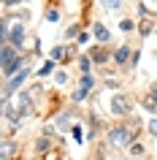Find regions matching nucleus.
<instances>
[{"instance_id": "f257e3e1", "label": "nucleus", "mask_w": 157, "mask_h": 160, "mask_svg": "<svg viewBox=\"0 0 157 160\" xmlns=\"http://www.w3.org/2000/svg\"><path fill=\"white\" fill-rule=\"evenodd\" d=\"M22 68V57L17 54V46L3 43V73L6 76H17Z\"/></svg>"}, {"instance_id": "f03ea898", "label": "nucleus", "mask_w": 157, "mask_h": 160, "mask_svg": "<svg viewBox=\"0 0 157 160\" xmlns=\"http://www.w3.org/2000/svg\"><path fill=\"white\" fill-rule=\"evenodd\" d=\"M27 76H30V71H27V68H22V71H19V73L14 76V79H11L8 84H6V90H3V103H8L11 92H14V90H19V84H22V82H25Z\"/></svg>"}, {"instance_id": "7ed1b4c3", "label": "nucleus", "mask_w": 157, "mask_h": 160, "mask_svg": "<svg viewBox=\"0 0 157 160\" xmlns=\"http://www.w3.org/2000/svg\"><path fill=\"white\" fill-rule=\"evenodd\" d=\"M111 111H114V114H119V117H122V114H127V111H130V98H127V95H122V92H116L114 98H111Z\"/></svg>"}, {"instance_id": "20e7f679", "label": "nucleus", "mask_w": 157, "mask_h": 160, "mask_svg": "<svg viewBox=\"0 0 157 160\" xmlns=\"http://www.w3.org/2000/svg\"><path fill=\"white\" fill-rule=\"evenodd\" d=\"M111 144H119V147H127V144L133 141V133L130 130H125V128H116V130H111Z\"/></svg>"}, {"instance_id": "39448f33", "label": "nucleus", "mask_w": 157, "mask_h": 160, "mask_svg": "<svg viewBox=\"0 0 157 160\" xmlns=\"http://www.w3.org/2000/svg\"><path fill=\"white\" fill-rule=\"evenodd\" d=\"M90 90H92V76L87 73V76L81 79V84H79V90L73 92V101H76V103H79V101H84V98L90 95Z\"/></svg>"}, {"instance_id": "423d86ee", "label": "nucleus", "mask_w": 157, "mask_h": 160, "mask_svg": "<svg viewBox=\"0 0 157 160\" xmlns=\"http://www.w3.org/2000/svg\"><path fill=\"white\" fill-rule=\"evenodd\" d=\"M8 38H11V46H22V41H25V25H14L11 27V33H8Z\"/></svg>"}, {"instance_id": "0eeeda50", "label": "nucleus", "mask_w": 157, "mask_h": 160, "mask_svg": "<svg viewBox=\"0 0 157 160\" xmlns=\"http://www.w3.org/2000/svg\"><path fill=\"white\" fill-rule=\"evenodd\" d=\"M19 117H27V114H30V111H33V103H30V95L27 92H22L19 95Z\"/></svg>"}, {"instance_id": "6e6552de", "label": "nucleus", "mask_w": 157, "mask_h": 160, "mask_svg": "<svg viewBox=\"0 0 157 160\" xmlns=\"http://www.w3.org/2000/svg\"><path fill=\"white\" fill-rule=\"evenodd\" d=\"M146 111H152V114H157V84H152V90H149V98H146Z\"/></svg>"}, {"instance_id": "1a4fd4ad", "label": "nucleus", "mask_w": 157, "mask_h": 160, "mask_svg": "<svg viewBox=\"0 0 157 160\" xmlns=\"http://www.w3.org/2000/svg\"><path fill=\"white\" fill-rule=\"evenodd\" d=\"M92 33H95V38H98V41H108V38H111V33H108L103 25H95V30H92Z\"/></svg>"}, {"instance_id": "9d476101", "label": "nucleus", "mask_w": 157, "mask_h": 160, "mask_svg": "<svg viewBox=\"0 0 157 160\" xmlns=\"http://www.w3.org/2000/svg\"><path fill=\"white\" fill-rule=\"evenodd\" d=\"M127 57H130V52H127V46H122V49L114 54V60H116V65H125L127 62Z\"/></svg>"}, {"instance_id": "9b49d317", "label": "nucleus", "mask_w": 157, "mask_h": 160, "mask_svg": "<svg viewBox=\"0 0 157 160\" xmlns=\"http://www.w3.org/2000/svg\"><path fill=\"white\" fill-rule=\"evenodd\" d=\"M92 60H95V62H106V60H108V54H106L103 49H95V52H92Z\"/></svg>"}, {"instance_id": "f8f14e48", "label": "nucleus", "mask_w": 157, "mask_h": 160, "mask_svg": "<svg viewBox=\"0 0 157 160\" xmlns=\"http://www.w3.org/2000/svg\"><path fill=\"white\" fill-rule=\"evenodd\" d=\"M90 65H92V57H81V62H79V68H81V73H84V76L90 73Z\"/></svg>"}, {"instance_id": "ddd939ff", "label": "nucleus", "mask_w": 157, "mask_h": 160, "mask_svg": "<svg viewBox=\"0 0 157 160\" xmlns=\"http://www.w3.org/2000/svg\"><path fill=\"white\" fill-rule=\"evenodd\" d=\"M52 71H54V62L49 60V62H43V65H41V71H38V73H41V76H49Z\"/></svg>"}, {"instance_id": "4468645a", "label": "nucleus", "mask_w": 157, "mask_h": 160, "mask_svg": "<svg viewBox=\"0 0 157 160\" xmlns=\"http://www.w3.org/2000/svg\"><path fill=\"white\" fill-rule=\"evenodd\" d=\"M133 27H135V25H133L130 19H122V22H119V30H122V33H130Z\"/></svg>"}, {"instance_id": "2eb2a0df", "label": "nucleus", "mask_w": 157, "mask_h": 160, "mask_svg": "<svg viewBox=\"0 0 157 160\" xmlns=\"http://www.w3.org/2000/svg\"><path fill=\"white\" fill-rule=\"evenodd\" d=\"M11 152H14V144L6 141V144H3V160H8V158H11Z\"/></svg>"}, {"instance_id": "dca6fc26", "label": "nucleus", "mask_w": 157, "mask_h": 160, "mask_svg": "<svg viewBox=\"0 0 157 160\" xmlns=\"http://www.w3.org/2000/svg\"><path fill=\"white\" fill-rule=\"evenodd\" d=\"M60 57H65V49L62 46H54L52 49V60H60Z\"/></svg>"}, {"instance_id": "f3484780", "label": "nucleus", "mask_w": 157, "mask_h": 160, "mask_svg": "<svg viewBox=\"0 0 157 160\" xmlns=\"http://www.w3.org/2000/svg\"><path fill=\"white\" fill-rule=\"evenodd\" d=\"M71 133H73V138H76V141H79V144L84 141V136H81V128H73V130H71Z\"/></svg>"}, {"instance_id": "a211bd4d", "label": "nucleus", "mask_w": 157, "mask_h": 160, "mask_svg": "<svg viewBox=\"0 0 157 160\" xmlns=\"http://www.w3.org/2000/svg\"><path fill=\"white\" fill-rule=\"evenodd\" d=\"M38 149H41V152H46V149H49V138H43V141H38Z\"/></svg>"}, {"instance_id": "6ab92c4d", "label": "nucleus", "mask_w": 157, "mask_h": 160, "mask_svg": "<svg viewBox=\"0 0 157 160\" xmlns=\"http://www.w3.org/2000/svg\"><path fill=\"white\" fill-rule=\"evenodd\" d=\"M46 19H49V22H57L60 14H57V11H49V14H46Z\"/></svg>"}, {"instance_id": "aec40b11", "label": "nucleus", "mask_w": 157, "mask_h": 160, "mask_svg": "<svg viewBox=\"0 0 157 160\" xmlns=\"http://www.w3.org/2000/svg\"><path fill=\"white\" fill-rule=\"evenodd\" d=\"M149 133L157 136V119H152V122H149Z\"/></svg>"}, {"instance_id": "412c9836", "label": "nucleus", "mask_w": 157, "mask_h": 160, "mask_svg": "<svg viewBox=\"0 0 157 160\" xmlns=\"http://www.w3.org/2000/svg\"><path fill=\"white\" fill-rule=\"evenodd\" d=\"M87 41H90V33H79V43H81V46H84V43H87Z\"/></svg>"}, {"instance_id": "4be33fe9", "label": "nucleus", "mask_w": 157, "mask_h": 160, "mask_svg": "<svg viewBox=\"0 0 157 160\" xmlns=\"http://www.w3.org/2000/svg\"><path fill=\"white\" fill-rule=\"evenodd\" d=\"M119 6H122L119 0H108V8H111V11H116V8H119Z\"/></svg>"}, {"instance_id": "5701e85b", "label": "nucleus", "mask_w": 157, "mask_h": 160, "mask_svg": "<svg viewBox=\"0 0 157 160\" xmlns=\"http://www.w3.org/2000/svg\"><path fill=\"white\" fill-rule=\"evenodd\" d=\"M54 79H57V84H65V82H68V76H65V73H57Z\"/></svg>"}, {"instance_id": "b1692460", "label": "nucleus", "mask_w": 157, "mask_h": 160, "mask_svg": "<svg viewBox=\"0 0 157 160\" xmlns=\"http://www.w3.org/2000/svg\"><path fill=\"white\" fill-rule=\"evenodd\" d=\"M22 0H3V6H19Z\"/></svg>"}]
</instances>
